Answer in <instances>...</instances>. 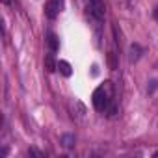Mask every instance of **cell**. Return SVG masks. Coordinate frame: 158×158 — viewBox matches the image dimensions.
Returning a JSON list of instances; mask_svg holds the SVG:
<instances>
[{
	"instance_id": "1",
	"label": "cell",
	"mask_w": 158,
	"mask_h": 158,
	"mask_svg": "<svg viewBox=\"0 0 158 158\" xmlns=\"http://www.w3.org/2000/svg\"><path fill=\"white\" fill-rule=\"evenodd\" d=\"M91 101H93V106H95L97 112H106L108 106L114 102V86H112V82H104L102 86H99L93 91Z\"/></svg>"
},
{
	"instance_id": "2",
	"label": "cell",
	"mask_w": 158,
	"mask_h": 158,
	"mask_svg": "<svg viewBox=\"0 0 158 158\" xmlns=\"http://www.w3.org/2000/svg\"><path fill=\"white\" fill-rule=\"evenodd\" d=\"M88 10H89V15L101 23L106 15V6H104V0H89V4H88Z\"/></svg>"
},
{
	"instance_id": "3",
	"label": "cell",
	"mask_w": 158,
	"mask_h": 158,
	"mask_svg": "<svg viewBox=\"0 0 158 158\" xmlns=\"http://www.w3.org/2000/svg\"><path fill=\"white\" fill-rule=\"evenodd\" d=\"M60 10H61V0H48L45 6V15L48 19H56L60 15Z\"/></svg>"
},
{
	"instance_id": "4",
	"label": "cell",
	"mask_w": 158,
	"mask_h": 158,
	"mask_svg": "<svg viewBox=\"0 0 158 158\" xmlns=\"http://www.w3.org/2000/svg\"><path fill=\"white\" fill-rule=\"evenodd\" d=\"M47 48H48V52H52V54H56V52L60 50V39H58V35H56L54 32H48V34H47Z\"/></svg>"
},
{
	"instance_id": "5",
	"label": "cell",
	"mask_w": 158,
	"mask_h": 158,
	"mask_svg": "<svg viewBox=\"0 0 158 158\" xmlns=\"http://www.w3.org/2000/svg\"><path fill=\"white\" fill-rule=\"evenodd\" d=\"M141 54H143V48H141L138 43L130 45V50H128V61H130V63H136V61L141 58Z\"/></svg>"
},
{
	"instance_id": "6",
	"label": "cell",
	"mask_w": 158,
	"mask_h": 158,
	"mask_svg": "<svg viewBox=\"0 0 158 158\" xmlns=\"http://www.w3.org/2000/svg\"><path fill=\"white\" fill-rule=\"evenodd\" d=\"M45 69H47L48 73H56V69H58V61L54 60V54H52V52H48V54L45 56Z\"/></svg>"
},
{
	"instance_id": "7",
	"label": "cell",
	"mask_w": 158,
	"mask_h": 158,
	"mask_svg": "<svg viewBox=\"0 0 158 158\" xmlns=\"http://www.w3.org/2000/svg\"><path fill=\"white\" fill-rule=\"evenodd\" d=\"M58 69H60V73H61L63 76H71V74H73V67H71V63L65 61V60H60V61H58Z\"/></svg>"
},
{
	"instance_id": "8",
	"label": "cell",
	"mask_w": 158,
	"mask_h": 158,
	"mask_svg": "<svg viewBox=\"0 0 158 158\" xmlns=\"http://www.w3.org/2000/svg\"><path fill=\"white\" fill-rule=\"evenodd\" d=\"M61 143H63L65 149L74 147V136H73V134H63V136H61Z\"/></svg>"
},
{
	"instance_id": "9",
	"label": "cell",
	"mask_w": 158,
	"mask_h": 158,
	"mask_svg": "<svg viewBox=\"0 0 158 158\" xmlns=\"http://www.w3.org/2000/svg\"><path fill=\"white\" fill-rule=\"evenodd\" d=\"M108 65H110V69H112V71H115V69H117V54H115L114 50H110V52H108Z\"/></svg>"
},
{
	"instance_id": "10",
	"label": "cell",
	"mask_w": 158,
	"mask_h": 158,
	"mask_svg": "<svg viewBox=\"0 0 158 158\" xmlns=\"http://www.w3.org/2000/svg\"><path fill=\"white\" fill-rule=\"evenodd\" d=\"M28 154L30 156H37V158H45V152H41L37 149H28Z\"/></svg>"
},
{
	"instance_id": "11",
	"label": "cell",
	"mask_w": 158,
	"mask_h": 158,
	"mask_svg": "<svg viewBox=\"0 0 158 158\" xmlns=\"http://www.w3.org/2000/svg\"><path fill=\"white\" fill-rule=\"evenodd\" d=\"M106 112H108V115H110V117H114V115L117 114V106H115V104L112 102V104L108 106V110H106Z\"/></svg>"
},
{
	"instance_id": "12",
	"label": "cell",
	"mask_w": 158,
	"mask_h": 158,
	"mask_svg": "<svg viewBox=\"0 0 158 158\" xmlns=\"http://www.w3.org/2000/svg\"><path fill=\"white\" fill-rule=\"evenodd\" d=\"M2 4H4V6H10V4H11V0H2Z\"/></svg>"
},
{
	"instance_id": "13",
	"label": "cell",
	"mask_w": 158,
	"mask_h": 158,
	"mask_svg": "<svg viewBox=\"0 0 158 158\" xmlns=\"http://www.w3.org/2000/svg\"><path fill=\"white\" fill-rule=\"evenodd\" d=\"M152 156H158V151H156V152H154V154H152Z\"/></svg>"
}]
</instances>
